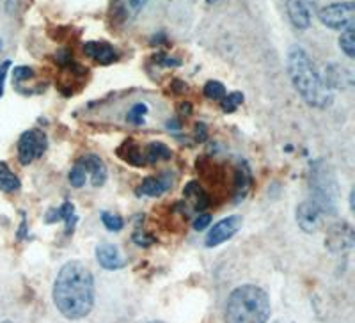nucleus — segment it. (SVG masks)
I'll return each mask as SVG.
<instances>
[{"mask_svg":"<svg viewBox=\"0 0 355 323\" xmlns=\"http://www.w3.org/2000/svg\"><path fill=\"white\" fill-rule=\"evenodd\" d=\"M85 180H87V173H85L84 167H82L80 164L75 162V167H73L71 173H69V183H71V186H75V189H82V186L85 185Z\"/></svg>","mask_w":355,"mask_h":323,"instance_id":"c85d7f7f","label":"nucleus"},{"mask_svg":"<svg viewBox=\"0 0 355 323\" xmlns=\"http://www.w3.org/2000/svg\"><path fill=\"white\" fill-rule=\"evenodd\" d=\"M250 185H252V173H250L249 166L245 162H242L236 171H234V183H233V192H234V201L239 202L249 192Z\"/></svg>","mask_w":355,"mask_h":323,"instance_id":"6ab92c4d","label":"nucleus"},{"mask_svg":"<svg viewBox=\"0 0 355 323\" xmlns=\"http://www.w3.org/2000/svg\"><path fill=\"white\" fill-rule=\"evenodd\" d=\"M339 46H341V50H343L345 55H347L348 59H354L355 57V30H354V27L343 30V34L339 36Z\"/></svg>","mask_w":355,"mask_h":323,"instance_id":"b1692460","label":"nucleus"},{"mask_svg":"<svg viewBox=\"0 0 355 323\" xmlns=\"http://www.w3.org/2000/svg\"><path fill=\"white\" fill-rule=\"evenodd\" d=\"M355 243V234L352 226L347 222H338L329 227L327 236H325V247L331 252H345L350 251Z\"/></svg>","mask_w":355,"mask_h":323,"instance_id":"6e6552de","label":"nucleus"},{"mask_svg":"<svg viewBox=\"0 0 355 323\" xmlns=\"http://www.w3.org/2000/svg\"><path fill=\"white\" fill-rule=\"evenodd\" d=\"M11 68V61H4L0 64V96L4 94V85H6V77H8V71Z\"/></svg>","mask_w":355,"mask_h":323,"instance_id":"473e14b6","label":"nucleus"},{"mask_svg":"<svg viewBox=\"0 0 355 323\" xmlns=\"http://www.w3.org/2000/svg\"><path fill=\"white\" fill-rule=\"evenodd\" d=\"M205 96L211 101H222L226 98L227 91L224 87V84H220L218 80H210L205 84V89H202Z\"/></svg>","mask_w":355,"mask_h":323,"instance_id":"5701e85b","label":"nucleus"},{"mask_svg":"<svg viewBox=\"0 0 355 323\" xmlns=\"http://www.w3.org/2000/svg\"><path fill=\"white\" fill-rule=\"evenodd\" d=\"M208 139V128H206L205 123H198L196 125V141L205 142Z\"/></svg>","mask_w":355,"mask_h":323,"instance_id":"72a5a7b5","label":"nucleus"},{"mask_svg":"<svg viewBox=\"0 0 355 323\" xmlns=\"http://www.w3.org/2000/svg\"><path fill=\"white\" fill-rule=\"evenodd\" d=\"M286 69L295 91L307 105L315 109H327L332 105L334 93L323 84L322 75L306 50L300 46H291L286 55Z\"/></svg>","mask_w":355,"mask_h":323,"instance_id":"f03ea898","label":"nucleus"},{"mask_svg":"<svg viewBox=\"0 0 355 323\" xmlns=\"http://www.w3.org/2000/svg\"><path fill=\"white\" fill-rule=\"evenodd\" d=\"M180 112L190 116V114H192V107H190V103H182V107H180Z\"/></svg>","mask_w":355,"mask_h":323,"instance_id":"c9c22d12","label":"nucleus"},{"mask_svg":"<svg viewBox=\"0 0 355 323\" xmlns=\"http://www.w3.org/2000/svg\"><path fill=\"white\" fill-rule=\"evenodd\" d=\"M151 323H164V322H151Z\"/></svg>","mask_w":355,"mask_h":323,"instance_id":"ea45409f","label":"nucleus"},{"mask_svg":"<svg viewBox=\"0 0 355 323\" xmlns=\"http://www.w3.org/2000/svg\"><path fill=\"white\" fill-rule=\"evenodd\" d=\"M53 304L64 318L82 320L93 311L94 277L80 261H68L53 283Z\"/></svg>","mask_w":355,"mask_h":323,"instance_id":"f257e3e1","label":"nucleus"},{"mask_svg":"<svg viewBox=\"0 0 355 323\" xmlns=\"http://www.w3.org/2000/svg\"><path fill=\"white\" fill-rule=\"evenodd\" d=\"M148 114V105L146 103H135L132 109L126 114V119L133 125H142L144 123V116Z\"/></svg>","mask_w":355,"mask_h":323,"instance_id":"cd10ccee","label":"nucleus"},{"mask_svg":"<svg viewBox=\"0 0 355 323\" xmlns=\"http://www.w3.org/2000/svg\"><path fill=\"white\" fill-rule=\"evenodd\" d=\"M322 78L323 84L327 85L332 93L334 91L350 89L352 85H354V73L341 64H329Z\"/></svg>","mask_w":355,"mask_h":323,"instance_id":"9b49d317","label":"nucleus"},{"mask_svg":"<svg viewBox=\"0 0 355 323\" xmlns=\"http://www.w3.org/2000/svg\"><path fill=\"white\" fill-rule=\"evenodd\" d=\"M57 220H64L66 224V234H73V229L77 226L78 217L75 213V207H73V202L66 201L61 208H52V210L46 213V224H53Z\"/></svg>","mask_w":355,"mask_h":323,"instance_id":"a211bd4d","label":"nucleus"},{"mask_svg":"<svg viewBox=\"0 0 355 323\" xmlns=\"http://www.w3.org/2000/svg\"><path fill=\"white\" fill-rule=\"evenodd\" d=\"M210 224H211V215L210 213H201V215H198V217L194 218V224H192V226H194L196 231H202V229H206V227L210 226Z\"/></svg>","mask_w":355,"mask_h":323,"instance_id":"2f4dec72","label":"nucleus"},{"mask_svg":"<svg viewBox=\"0 0 355 323\" xmlns=\"http://www.w3.org/2000/svg\"><path fill=\"white\" fill-rule=\"evenodd\" d=\"M320 213L322 211L316 208L313 201H306L297 208V224L304 233H315L320 227Z\"/></svg>","mask_w":355,"mask_h":323,"instance_id":"4468645a","label":"nucleus"},{"mask_svg":"<svg viewBox=\"0 0 355 323\" xmlns=\"http://www.w3.org/2000/svg\"><path fill=\"white\" fill-rule=\"evenodd\" d=\"M101 222H103V226L107 227L109 231H121L123 226H125V222H123V218L119 217V215H114L110 213V211H101Z\"/></svg>","mask_w":355,"mask_h":323,"instance_id":"bb28decb","label":"nucleus"},{"mask_svg":"<svg viewBox=\"0 0 355 323\" xmlns=\"http://www.w3.org/2000/svg\"><path fill=\"white\" fill-rule=\"evenodd\" d=\"M132 240H133V243H137L139 247H150L157 242V238H155V236H151L150 233H146V231H139V229L133 233Z\"/></svg>","mask_w":355,"mask_h":323,"instance_id":"7c9ffc66","label":"nucleus"},{"mask_svg":"<svg viewBox=\"0 0 355 323\" xmlns=\"http://www.w3.org/2000/svg\"><path fill=\"white\" fill-rule=\"evenodd\" d=\"M96 261L105 270H119L126 265L125 259L121 258V252L112 243H101L96 247Z\"/></svg>","mask_w":355,"mask_h":323,"instance_id":"dca6fc26","label":"nucleus"},{"mask_svg":"<svg viewBox=\"0 0 355 323\" xmlns=\"http://www.w3.org/2000/svg\"><path fill=\"white\" fill-rule=\"evenodd\" d=\"M0 49H2V41H0Z\"/></svg>","mask_w":355,"mask_h":323,"instance_id":"a19ab883","label":"nucleus"},{"mask_svg":"<svg viewBox=\"0 0 355 323\" xmlns=\"http://www.w3.org/2000/svg\"><path fill=\"white\" fill-rule=\"evenodd\" d=\"M167 128H174V130L182 128V123H180V121H169V123H167Z\"/></svg>","mask_w":355,"mask_h":323,"instance_id":"e433bc0d","label":"nucleus"},{"mask_svg":"<svg viewBox=\"0 0 355 323\" xmlns=\"http://www.w3.org/2000/svg\"><path fill=\"white\" fill-rule=\"evenodd\" d=\"M240 227H242V217H239V215H231V217L222 218L220 222L215 224L210 229V233L206 234L205 245L210 247V249L218 247L220 243L233 238L234 234L239 233Z\"/></svg>","mask_w":355,"mask_h":323,"instance_id":"0eeeda50","label":"nucleus"},{"mask_svg":"<svg viewBox=\"0 0 355 323\" xmlns=\"http://www.w3.org/2000/svg\"><path fill=\"white\" fill-rule=\"evenodd\" d=\"M183 198H185V204H190L196 211H205L210 207V195L198 182L187 183L183 189Z\"/></svg>","mask_w":355,"mask_h":323,"instance_id":"f3484780","label":"nucleus"},{"mask_svg":"<svg viewBox=\"0 0 355 323\" xmlns=\"http://www.w3.org/2000/svg\"><path fill=\"white\" fill-rule=\"evenodd\" d=\"M77 164L84 167L85 173L91 174L93 186H101L107 182V166L98 155H85V157L78 158Z\"/></svg>","mask_w":355,"mask_h":323,"instance_id":"2eb2a0df","label":"nucleus"},{"mask_svg":"<svg viewBox=\"0 0 355 323\" xmlns=\"http://www.w3.org/2000/svg\"><path fill=\"white\" fill-rule=\"evenodd\" d=\"M270 299L254 284L234 288L227 297L224 318L226 323H266L270 318Z\"/></svg>","mask_w":355,"mask_h":323,"instance_id":"7ed1b4c3","label":"nucleus"},{"mask_svg":"<svg viewBox=\"0 0 355 323\" xmlns=\"http://www.w3.org/2000/svg\"><path fill=\"white\" fill-rule=\"evenodd\" d=\"M173 157V151L167 148L164 142H151L148 148H146V164H157L160 160H171Z\"/></svg>","mask_w":355,"mask_h":323,"instance_id":"4be33fe9","label":"nucleus"},{"mask_svg":"<svg viewBox=\"0 0 355 323\" xmlns=\"http://www.w3.org/2000/svg\"><path fill=\"white\" fill-rule=\"evenodd\" d=\"M206 2H208V4H215L217 0H206Z\"/></svg>","mask_w":355,"mask_h":323,"instance_id":"4c0bfd02","label":"nucleus"},{"mask_svg":"<svg viewBox=\"0 0 355 323\" xmlns=\"http://www.w3.org/2000/svg\"><path fill=\"white\" fill-rule=\"evenodd\" d=\"M174 176L173 173H164L158 176H150L139 185L137 195H146V198H160L162 194H166L167 190L173 186Z\"/></svg>","mask_w":355,"mask_h":323,"instance_id":"f8f14e48","label":"nucleus"},{"mask_svg":"<svg viewBox=\"0 0 355 323\" xmlns=\"http://www.w3.org/2000/svg\"><path fill=\"white\" fill-rule=\"evenodd\" d=\"M49 148V139L41 130H27L18 141V160L21 166L33 164L36 158H41Z\"/></svg>","mask_w":355,"mask_h":323,"instance_id":"423d86ee","label":"nucleus"},{"mask_svg":"<svg viewBox=\"0 0 355 323\" xmlns=\"http://www.w3.org/2000/svg\"><path fill=\"white\" fill-rule=\"evenodd\" d=\"M2 323H12V322H9V320H6V322H2Z\"/></svg>","mask_w":355,"mask_h":323,"instance_id":"58836bf2","label":"nucleus"},{"mask_svg":"<svg viewBox=\"0 0 355 323\" xmlns=\"http://www.w3.org/2000/svg\"><path fill=\"white\" fill-rule=\"evenodd\" d=\"M162 43H166V34L160 33L158 36H155L153 40H151V45H162Z\"/></svg>","mask_w":355,"mask_h":323,"instance_id":"f704fd0d","label":"nucleus"},{"mask_svg":"<svg viewBox=\"0 0 355 323\" xmlns=\"http://www.w3.org/2000/svg\"><path fill=\"white\" fill-rule=\"evenodd\" d=\"M318 18L325 27L332 30H347L354 27L355 4L354 2H336L318 11Z\"/></svg>","mask_w":355,"mask_h":323,"instance_id":"39448f33","label":"nucleus"},{"mask_svg":"<svg viewBox=\"0 0 355 323\" xmlns=\"http://www.w3.org/2000/svg\"><path fill=\"white\" fill-rule=\"evenodd\" d=\"M84 53L87 59L101 66H109L119 61V52L107 41H87L84 45Z\"/></svg>","mask_w":355,"mask_h":323,"instance_id":"9d476101","label":"nucleus"},{"mask_svg":"<svg viewBox=\"0 0 355 323\" xmlns=\"http://www.w3.org/2000/svg\"><path fill=\"white\" fill-rule=\"evenodd\" d=\"M117 157L121 158L123 162H126L128 166L133 167H144L146 158L142 153L141 146L133 141H125L119 148H117Z\"/></svg>","mask_w":355,"mask_h":323,"instance_id":"aec40b11","label":"nucleus"},{"mask_svg":"<svg viewBox=\"0 0 355 323\" xmlns=\"http://www.w3.org/2000/svg\"><path fill=\"white\" fill-rule=\"evenodd\" d=\"M311 192H313V199L316 208L320 211H327V213H334L336 211V195H338V186H336L332 176H329L327 171L322 166L316 164L313 173H311Z\"/></svg>","mask_w":355,"mask_h":323,"instance_id":"20e7f679","label":"nucleus"},{"mask_svg":"<svg viewBox=\"0 0 355 323\" xmlns=\"http://www.w3.org/2000/svg\"><path fill=\"white\" fill-rule=\"evenodd\" d=\"M148 0H112L109 17L116 25H126L139 17Z\"/></svg>","mask_w":355,"mask_h":323,"instance_id":"1a4fd4ad","label":"nucleus"},{"mask_svg":"<svg viewBox=\"0 0 355 323\" xmlns=\"http://www.w3.org/2000/svg\"><path fill=\"white\" fill-rule=\"evenodd\" d=\"M153 64L162 66V68H178V66H182V61L180 59H173L167 53L160 52L153 57Z\"/></svg>","mask_w":355,"mask_h":323,"instance_id":"c756f323","label":"nucleus"},{"mask_svg":"<svg viewBox=\"0 0 355 323\" xmlns=\"http://www.w3.org/2000/svg\"><path fill=\"white\" fill-rule=\"evenodd\" d=\"M288 18H290L291 25L299 30H306L311 27V18L315 9H311L304 0H288L286 4Z\"/></svg>","mask_w":355,"mask_h":323,"instance_id":"ddd939ff","label":"nucleus"},{"mask_svg":"<svg viewBox=\"0 0 355 323\" xmlns=\"http://www.w3.org/2000/svg\"><path fill=\"white\" fill-rule=\"evenodd\" d=\"M34 77H36V73L28 66H17V68L12 69V84H15V87H20L21 82L33 80Z\"/></svg>","mask_w":355,"mask_h":323,"instance_id":"a878e982","label":"nucleus"},{"mask_svg":"<svg viewBox=\"0 0 355 323\" xmlns=\"http://www.w3.org/2000/svg\"><path fill=\"white\" fill-rule=\"evenodd\" d=\"M243 103V94L240 93V91H233V93L226 94V98L220 101V105H222V110L226 114H231L234 112V110L239 109L240 105Z\"/></svg>","mask_w":355,"mask_h":323,"instance_id":"393cba45","label":"nucleus"},{"mask_svg":"<svg viewBox=\"0 0 355 323\" xmlns=\"http://www.w3.org/2000/svg\"><path fill=\"white\" fill-rule=\"evenodd\" d=\"M21 183L18 180V176L9 169V166L6 162H0V190L2 192H17L20 190Z\"/></svg>","mask_w":355,"mask_h":323,"instance_id":"412c9836","label":"nucleus"}]
</instances>
